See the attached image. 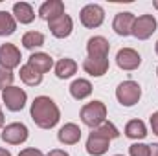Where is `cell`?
I'll return each instance as SVG.
<instances>
[{"label":"cell","mask_w":158,"mask_h":156,"mask_svg":"<svg viewBox=\"0 0 158 156\" xmlns=\"http://www.w3.org/2000/svg\"><path fill=\"white\" fill-rule=\"evenodd\" d=\"M156 76H158V68H156Z\"/></svg>","instance_id":"obj_36"},{"label":"cell","mask_w":158,"mask_h":156,"mask_svg":"<svg viewBox=\"0 0 158 156\" xmlns=\"http://www.w3.org/2000/svg\"><path fill=\"white\" fill-rule=\"evenodd\" d=\"M61 15H64V4L61 0H48L39 7V17L46 22H50Z\"/></svg>","instance_id":"obj_15"},{"label":"cell","mask_w":158,"mask_h":156,"mask_svg":"<svg viewBox=\"0 0 158 156\" xmlns=\"http://www.w3.org/2000/svg\"><path fill=\"white\" fill-rule=\"evenodd\" d=\"M30 116L35 121V125L40 129H53L61 119V112H59V107L55 105V101L52 97L39 96L31 103Z\"/></svg>","instance_id":"obj_1"},{"label":"cell","mask_w":158,"mask_h":156,"mask_svg":"<svg viewBox=\"0 0 158 156\" xmlns=\"http://www.w3.org/2000/svg\"><path fill=\"white\" fill-rule=\"evenodd\" d=\"M20 79L28 86H39L42 83V74H39L37 70H33L30 64H24V66H20Z\"/></svg>","instance_id":"obj_22"},{"label":"cell","mask_w":158,"mask_h":156,"mask_svg":"<svg viewBox=\"0 0 158 156\" xmlns=\"http://www.w3.org/2000/svg\"><path fill=\"white\" fill-rule=\"evenodd\" d=\"M81 121L90 127V129H98L101 123L107 121V107L103 101H90L81 109Z\"/></svg>","instance_id":"obj_2"},{"label":"cell","mask_w":158,"mask_h":156,"mask_svg":"<svg viewBox=\"0 0 158 156\" xmlns=\"http://www.w3.org/2000/svg\"><path fill=\"white\" fill-rule=\"evenodd\" d=\"M155 50H156V55H158V40H156V46H155Z\"/></svg>","instance_id":"obj_33"},{"label":"cell","mask_w":158,"mask_h":156,"mask_svg":"<svg viewBox=\"0 0 158 156\" xmlns=\"http://www.w3.org/2000/svg\"><path fill=\"white\" fill-rule=\"evenodd\" d=\"M57 140L64 145H76L79 140H81V129H79L76 123H66L59 129L57 132Z\"/></svg>","instance_id":"obj_16"},{"label":"cell","mask_w":158,"mask_h":156,"mask_svg":"<svg viewBox=\"0 0 158 156\" xmlns=\"http://www.w3.org/2000/svg\"><path fill=\"white\" fill-rule=\"evenodd\" d=\"M77 72V63L70 57H64V59H59L57 64H55V76L59 79H68L72 77L74 74Z\"/></svg>","instance_id":"obj_19"},{"label":"cell","mask_w":158,"mask_h":156,"mask_svg":"<svg viewBox=\"0 0 158 156\" xmlns=\"http://www.w3.org/2000/svg\"><path fill=\"white\" fill-rule=\"evenodd\" d=\"M151 147L145 145V143H132L129 147V154L131 156H149Z\"/></svg>","instance_id":"obj_26"},{"label":"cell","mask_w":158,"mask_h":156,"mask_svg":"<svg viewBox=\"0 0 158 156\" xmlns=\"http://www.w3.org/2000/svg\"><path fill=\"white\" fill-rule=\"evenodd\" d=\"M13 74H11V70H6V68H2L0 66V90H6V88H9V86H13L11 83H13Z\"/></svg>","instance_id":"obj_25"},{"label":"cell","mask_w":158,"mask_h":156,"mask_svg":"<svg viewBox=\"0 0 158 156\" xmlns=\"http://www.w3.org/2000/svg\"><path fill=\"white\" fill-rule=\"evenodd\" d=\"M0 156H11V153H9L7 149H2V147H0Z\"/></svg>","instance_id":"obj_31"},{"label":"cell","mask_w":158,"mask_h":156,"mask_svg":"<svg viewBox=\"0 0 158 156\" xmlns=\"http://www.w3.org/2000/svg\"><path fill=\"white\" fill-rule=\"evenodd\" d=\"M4 127V112H2V109H0V129Z\"/></svg>","instance_id":"obj_32"},{"label":"cell","mask_w":158,"mask_h":156,"mask_svg":"<svg viewBox=\"0 0 158 156\" xmlns=\"http://www.w3.org/2000/svg\"><path fill=\"white\" fill-rule=\"evenodd\" d=\"M86 51L88 57H99V59H107L109 51H110V44L105 37H90L86 42Z\"/></svg>","instance_id":"obj_13"},{"label":"cell","mask_w":158,"mask_h":156,"mask_svg":"<svg viewBox=\"0 0 158 156\" xmlns=\"http://www.w3.org/2000/svg\"><path fill=\"white\" fill-rule=\"evenodd\" d=\"M44 44V35L40 31H26L22 35V46L28 50H35Z\"/></svg>","instance_id":"obj_24"},{"label":"cell","mask_w":158,"mask_h":156,"mask_svg":"<svg viewBox=\"0 0 158 156\" xmlns=\"http://www.w3.org/2000/svg\"><path fill=\"white\" fill-rule=\"evenodd\" d=\"M28 64H30L33 70H37L39 74H46V72L52 70V66H53V59H52L48 53L37 51V53H31V55H30Z\"/></svg>","instance_id":"obj_17"},{"label":"cell","mask_w":158,"mask_h":156,"mask_svg":"<svg viewBox=\"0 0 158 156\" xmlns=\"http://www.w3.org/2000/svg\"><path fill=\"white\" fill-rule=\"evenodd\" d=\"M125 136L131 138V140H143L147 136V129H145V123L142 119H131L127 125H125Z\"/></svg>","instance_id":"obj_21"},{"label":"cell","mask_w":158,"mask_h":156,"mask_svg":"<svg viewBox=\"0 0 158 156\" xmlns=\"http://www.w3.org/2000/svg\"><path fill=\"white\" fill-rule=\"evenodd\" d=\"M2 101H4L7 110L19 112V110L24 109V105L28 101V94L20 86H9V88L2 90Z\"/></svg>","instance_id":"obj_4"},{"label":"cell","mask_w":158,"mask_h":156,"mask_svg":"<svg viewBox=\"0 0 158 156\" xmlns=\"http://www.w3.org/2000/svg\"><path fill=\"white\" fill-rule=\"evenodd\" d=\"M19 156H44V154H42V151H39V149L28 147V149H22V151L19 153Z\"/></svg>","instance_id":"obj_27"},{"label":"cell","mask_w":158,"mask_h":156,"mask_svg":"<svg viewBox=\"0 0 158 156\" xmlns=\"http://www.w3.org/2000/svg\"><path fill=\"white\" fill-rule=\"evenodd\" d=\"M28 136H30V130L24 123H9L2 129V134H0L2 142L9 145H20L28 140Z\"/></svg>","instance_id":"obj_5"},{"label":"cell","mask_w":158,"mask_h":156,"mask_svg":"<svg viewBox=\"0 0 158 156\" xmlns=\"http://www.w3.org/2000/svg\"><path fill=\"white\" fill-rule=\"evenodd\" d=\"M20 50L15 46V44H0V66L6 68V70H13L17 66H20Z\"/></svg>","instance_id":"obj_9"},{"label":"cell","mask_w":158,"mask_h":156,"mask_svg":"<svg viewBox=\"0 0 158 156\" xmlns=\"http://www.w3.org/2000/svg\"><path fill=\"white\" fill-rule=\"evenodd\" d=\"M13 17H15V20L20 22V24H30V22H33V18H35V11H33V7H31L30 4H26V2H17V4L13 6Z\"/></svg>","instance_id":"obj_18"},{"label":"cell","mask_w":158,"mask_h":156,"mask_svg":"<svg viewBox=\"0 0 158 156\" xmlns=\"http://www.w3.org/2000/svg\"><path fill=\"white\" fill-rule=\"evenodd\" d=\"M48 28H50V31H52L53 37H57V39H66V37L72 33V30H74V22H72V18L64 13V15H61V17L50 20V22H48Z\"/></svg>","instance_id":"obj_11"},{"label":"cell","mask_w":158,"mask_h":156,"mask_svg":"<svg viewBox=\"0 0 158 156\" xmlns=\"http://www.w3.org/2000/svg\"><path fill=\"white\" fill-rule=\"evenodd\" d=\"M70 94L74 99H86L90 94H92V83L86 81V79H76L72 84H70Z\"/></svg>","instance_id":"obj_20"},{"label":"cell","mask_w":158,"mask_h":156,"mask_svg":"<svg viewBox=\"0 0 158 156\" xmlns=\"http://www.w3.org/2000/svg\"><path fill=\"white\" fill-rule=\"evenodd\" d=\"M116 64H118L121 70L131 72V70H136L142 64V57L132 48H121L118 51V55H116Z\"/></svg>","instance_id":"obj_10"},{"label":"cell","mask_w":158,"mask_h":156,"mask_svg":"<svg viewBox=\"0 0 158 156\" xmlns=\"http://www.w3.org/2000/svg\"><path fill=\"white\" fill-rule=\"evenodd\" d=\"M79 18H81V24H83L85 28L94 30V28H99V26L103 24V20H105V11H103V7L98 6V4H88V6H85V7L81 9Z\"/></svg>","instance_id":"obj_6"},{"label":"cell","mask_w":158,"mask_h":156,"mask_svg":"<svg viewBox=\"0 0 158 156\" xmlns=\"http://www.w3.org/2000/svg\"><path fill=\"white\" fill-rule=\"evenodd\" d=\"M15 30H17L15 17L7 11H0V37H7V35L15 33Z\"/></svg>","instance_id":"obj_23"},{"label":"cell","mask_w":158,"mask_h":156,"mask_svg":"<svg viewBox=\"0 0 158 156\" xmlns=\"http://www.w3.org/2000/svg\"><path fill=\"white\" fill-rule=\"evenodd\" d=\"M134 20L136 17L129 11H121L114 17V22H112V30L118 33L119 37H127L132 33V26H134Z\"/></svg>","instance_id":"obj_12"},{"label":"cell","mask_w":158,"mask_h":156,"mask_svg":"<svg viewBox=\"0 0 158 156\" xmlns=\"http://www.w3.org/2000/svg\"><path fill=\"white\" fill-rule=\"evenodd\" d=\"M142 97V86L134 81H123L116 88V99L123 107H134Z\"/></svg>","instance_id":"obj_3"},{"label":"cell","mask_w":158,"mask_h":156,"mask_svg":"<svg viewBox=\"0 0 158 156\" xmlns=\"http://www.w3.org/2000/svg\"><path fill=\"white\" fill-rule=\"evenodd\" d=\"M109 147H110V140L99 129H92L86 140V153L90 156H101L109 151Z\"/></svg>","instance_id":"obj_7"},{"label":"cell","mask_w":158,"mask_h":156,"mask_svg":"<svg viewBox=\"0 0 158 156\" xmlns=\"http://www.w3.org/2000/svg\"><path fill=\"white\" fill-rule=\"evenodd\" d=\"M149 147H151L149 156H158V143H153V145H149Z\"/></svg>","instance_id":"obj_30"},{"label":"cell","mask_w":158,"mask_h":156,"mask_svg":"<svg viewBox=\"0 0 158 156\" xmlns=\"http://www.w3.org/2000/svg\"><path fill=\"white\" fill-rule=\"evenodd\" d=\"M155 7H156V9H158V0H156V2H155Z\"/></svg>","instance_id":"obj_34"},{"label":"cell","mask_w":158,"mask_h":156,"mask_svg":"<svg viewBox=\"0 0 158 156\" xmlns=\"http://www.w3.org/2000/svg\"><path fill=\"white\" fill-rule=\"evenodd\" d=\"M156 18L153 15H142L134 20V26H132V33L138 40H145L149 39L155 31H156Z\"/></svg>","instance_id":"obj_8"},{"label":"cell","mask_w":158,"mask_h":156,"mask_svg":"<svg viewBox=\"0 0 158 156\" xmlns=\"http://www.w3.org/2000/svg\"><path fill=\"white\" fill-rule=\"evenodd\" d=\"M46 156H70L66 151H63V149H53V151H50Z\"/></svg>","instance_id":"obj_29"},{"label":"cell","mask_w":158,"mask_h":156,"mask_svg":"<svg viewBox=\"0 0 158 156\" xmlns=\"http://www.w3.org/2000/svg\"><path fill=\"white\" fill-rule=\"evenodd\" d=\"M83 70L92 76V77H101L109 72V57L99 59V57H86L83 61Z\"/></svg>","instance_id":"obj_14"},{"label":"cell","mask_w":158,"mask_h":156,"mask_svg":"<svg viewBox=\"0 0 158 156\" xmlns=\"http://www.w3.org/2000/svg\"><path fill=\"white\" fill-rule=\"evenodd\" d=\"M114 156H123V154H114Z\"/></svg>","instance_id":"obj_35"},{"label":"cell","mask_w":158,"mask_h":156,"mask_svg":"<svg viewBox=\"0 0 158 156\" xmlns=\"http://www.w3.org/2000/svg\"><path fill=\"white\" fill-rule=\"evenodd\" d=\"M149 121H151V129H153V132L158 136V110L151 114V119H149Z\"/></svg>","instance_id":"obj_28"}]
</instances>
